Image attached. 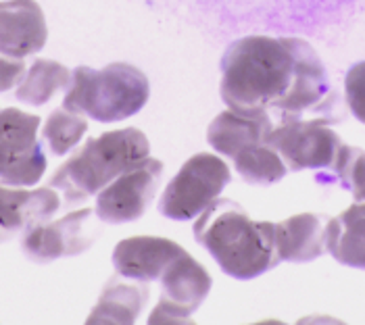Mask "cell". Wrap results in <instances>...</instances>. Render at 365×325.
I'll use <instances>...</instances> for the list:
<instances>
[{"label":"cell","instance_id":"cell-7","mask_svg":"<svg viewBox=\"0 0 365 325\" xmlns=\"http://www.w3.org/2000/svg\"><path fill=\"white\" fill-rule=\"evenodd\" d=\"M267 144L278 150L288 171H305L332 169L344 142L326 121L290 117L274 125Z\"/></svg>","mask_w":365,"mask_h":325},{"label":"cell","instance_id":"cell-16","mask_svg":"<svg viewBox=\"0 0 365 325\" xmlns=\"http://www.w3.org/2000/svg\"><path fill=\"white\" fill-rule=\"evenodd\" d=\"M326 246L338 263L365 269V202H355L326 225Z\"/></svg>","mask_w":365,"mask_h":325},{"label":"cell","instance_id":"cell-18","mask_svg":"<svg viewBox=\"0 0 365 325\" xmlns=\"http://www.w3.org/2000/svg\"><path fill=\"white\" fill-rule=\"evenodd\" d=\"M71 73L63 63L51 58H36L28 67L24 81L15 88V98L31 105L42 107L46 105L56 92L67 90L71 83Z\"/></svg>","mask_w":365,"mask_h":325},{"label":"cell","instance_id":"cell-9","mask_svg":"<svg viewBox=\"0 0 365 325\" xmlns=\"http://www.w3.org/2000/svg\"><path fill=\"white\" fill-rule=\"evenodd\" d=\"M211 286L209 271L188 252L180 254L161 275V298L148 324H190Z\"/></svg>","mask_w":365,"mask_h":325},{"label":"cell","instance_id":"cell-19","mask_svg":"<svg viewBox=\"0 0 365 325\" xmlns=\"http://www.w3.org/2000/svg\"><path fill=\"white\" fill-rule=\"evenodd\" d=\"M234 167H236V173L245 182L257 184V186L276 184L288 173V167L282 161L278 150L269 146L267 142L257 144L253 148H247L240 155H236Z\"/></svg>","mask_w":365,"mask_h":325},{"label":"cell","instance_id":"cell-12","mask_svg":"<svg viewBox=\"0 0 365 325\" xmlns=\"http://www.w3.org/2000/svg\"><path fill=\"white\" fill-rule=\"evenodd\" d=\"M61 207L53 186L21 190L0 182V244L26 234L42 221H48Z\"/></svg>","mask_w":365,"mask_h":325},{"label":"cell","instance_id":"cell-13","mask_svg":"<svg viewBox=\"0 0 365 325\" xmlns=\"http://www.w3.org/2000/svg\"><path fill=\"white\" fill-rule=\"evenodd\" d=\"M186 250L161 236H132L113 248V265L121 277L136 282L161 279L169 265Z\"/></svg>","mask_w":365,"mask_h":325},{"label":"cell","instance_id":"cell-10","mask_svg":"<svg viewBox=\"0 0 365 325\" xmlns=\"http://www.w3.org/2000/svg\"><path fill=\"white\" fill-rule=\"evenodd\" d=\"M94 213V209L86 207L56 221L38 223L24 234V252L36 263H51L63 257L82 254L96 238V227L92 223Z\"/></svg>","mask_w":365,"mask_h":325},{"label":"cell","instance_id":"cell-11","mask_svg":"<svg viewBox=\"0 0 365 325\" xmlns=\"http://www.w3.org/2000/svg\"><path fill=\"white\" fill-rule=\"evenodd\" d=\"M46 40V17L36 0L0 2V54L26 58L40 53Z\"/></svg>","mask_w":365,"mask_h":325},{"label":"cell","instance_id":"cell-4","mask_svg":"<svg viewBox=\"0 0 365 325\" xmlns=\"http://www.w3.org/2000/svg\"><path fill=\"white\" fill-rule=\"evenodd\" d=\"M150 81L130 63H111L103 69L80 65L63 98V108L101 123H115L136 115L148 103Z\"/></svg>","mask_w":365,"mask_h":325},{"label":"cell","instance_id":"cell-22","mask_svg":"<svg viewBox=\"0 0 365 325\" xmlns=\"http://www.w3.org/2000/svg\"><path fill=\"white\" fill-rule=\"evenodd\" d=\"M344 96L353 117L365 125V61L349 69L344 78Z\"/></svg>","mask_w":365,"mask_h":325},{"label":"cell","instance_id":"cell-1","mask_svg":"<svg viewBox=\"0 0 365 325\" xmlns=\"http://www.w3.org/2000/svg\"><path fill=\"white\" fill-rule=\"evenodd\" d=\"M220 94L225 107L236 113L274 108L282 119H290L324 105L330 83L309 42L247 36L225 51Z\"/></svg>","mask_w":365,"mask_h":325},{"label":"cell","instance_id":"cell-5","mask_svg":"<svg viewBox=\"0 0 365 325\" xmlns=\"http://www.w3.org/2000/svg\"><path fill=\"white\" fill-rule=\"evenodd\" d=\"M227 162L213 153H198L180 167L159 200L161 213L173 221L197 219L230 184Z\"/></svg>","mask_w":365,"mask_h":325},{"label":"cell","instance_id":"cell-17","mask_svg":"<svg viewBox=\"0 0 365 325\" xmlns=\"http://www.w3.org/2000/svg\"><path fill=\"white\" fill-rule=\"evenodd\" d=\"M148 300L146 286H134L111 279L98 298L94 311L88 315V324H132L140 317Z\"/></svg>","mask_w":365,"mask_h":325},{"label":"cell","instance_id":"cell-2","mask_svg":"<svg viewBox=\"0 0 365 325\" xmlns=\"http://www.w3.org/2000/svg\"><path fill=\"white\" fill-rule=\"evenodd\" d=\"M195 238L209 250L220 269L236 279H253L282 263L276 223L255 221L232 198H215L195 219Z\"/></svg>","mask_w":365,"mask_h":325},{"label":"cell","instance_id":"cell-21","mask_svg":"<svg viewBox=\"0 0 365 325\" xmlns=\"http://www.w3.org/2000/svg\"><path fill=\"white\" fill-rule=\"evenodd\" d=\"M332 171L340 184L353 194L355 202H365V150L342 144Z\"/></svg>","mask_w":365,"mask_h":325},{"label":"cell","instance_id":"cell-8","mask_svg":"<svg viewBox=\"0 0 365 325\" xmlns=\"http://www.w3.org/2000/svg\"><path fill=\"white\" fill-rule=\"evenodd\" d=\"M163 175V162L146 157L125 169L109 186L96 194V215L105 223H130L136 221L153 202Z\"/></svg>","mask_w":365,"mask_h":325},{"label":"cell","instance_id":"cell-20","mask_svg":"<svg viewBox=\"0 0 365 325\" xmlns=\"http://www.w3.org/2000/svg\"><path fill=\"white\" fill-rule=\"evenodd\" d=\"M86 132H88V121L84 115L71 113L67 108H56L48 115L44 123L42 138L53 155L63 157L80 144Z\"/></svg>","mask_w":365,"mask_h":325},{"label":"cell","instance_id":"cell-23","mask_svg":"<svg viewBox=\"0 0 365 325\" xmlns=\"http://www.w3.org/2000/svg\"><path fill=\"white\" fill-rule=\"evenodd\" d=\"M28 73V65L24 58L0 54V92H9L17 88Z\"/></svg>","mask_w":365,"mask_h":325},{"label":"cell","instance_id":"cell-15","mask_svg":"<svg viewBox=\"0 0 365 325\" xmlns=\"http://www.w3.org/2000/svg\"><path fill=\"white\" fill-rule=\"evenodd\" d=\"M328 219L317 213H299L276 223V248L280 261L309 263L328 252Z\"/></svg>","mask_w":365,"mask_h":325},{"label":"cell","instance_id":"cell-6","mask_svg":"<svg viewBox=\"0 0 365 325\" xmlns=\"http://www.w3.org/2000/svg\"><path fill=\"white\" fill-rule=\"evenodd\" d=\"M40 117L15 107L0 108V182L36 186L46 171V155L38 140Z\"/></svg>","mask_w":365,"mask_h":325},{"label":"cell","instance_id":"cell-14","mask_svg":"<svg viewBox=\"0 0 365 325\" xmlns=\"http://www.w3.org/2000/svg\"><path fill=\"white\" fill-rule=\"evenodd\" d=\"M274 130L267 110L261 113H236L232 108L222 110L207 130V142L222 157H236L247 148L267 142Z\"/></svg>","mask_w":365,"mask_h":325},{"label":"cell","instance_id":"cell-3","mask_svg":"<svg viewBox=\"0 0 365 325\" xmlns=\"http://www.w3.org/2000/svg\"><path fill=\"white\" fill-rule=\"evenodd\" d=\"M150 157V144L144 132L136 128L113 130L90 138L51 177V186L58 190L65 202L76 205L96 196L125 169Z\"/></svg>","mask_w":365,"mask_h":325}]
</instances>
